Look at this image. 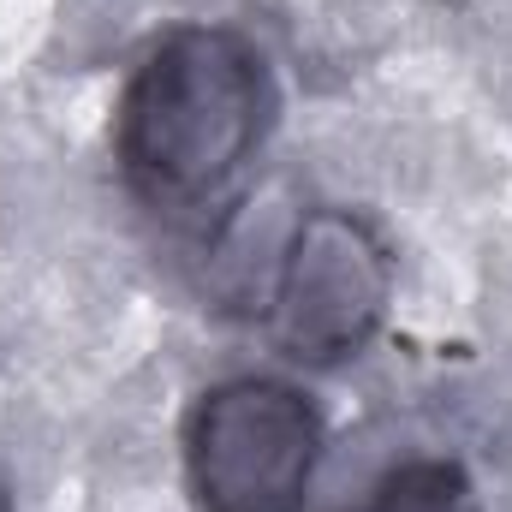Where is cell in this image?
I'll use <instances>...</instances> for the list:
<instances>
[{
  "instance_id": "cell-1",
  "label": "cell",
  "mask_w": 512,
  "mask_h": 512,
  "mask_svg": "<svg viewBox=\"0 0 512 512\" xmlns=\"http://www.w3.org/2000/svg\"><path fill=\"white\" fill-rule=\"evenodd\" d=\"M274 126L280 84L251 36L233 24H173L120 90L114 161L149 215L203 233L233 215Z\"/></svg>"
},
{
  "instance_id": "cell-2",
  "label": "cell",
  "mask_w": 512,
  "mask_h": 512,
  "mask_svg": "<svg viewBox=\"0 0 512 512\" xmlns=\"http://www.w3.org/2000/svg\"><path fill=\"white\" fill-rule=\"evenodd\" d=\"M328 423L304 387L227 376L185 411V477L203 512H304Z\"/></svg>"
},
{
  "instance_id": "cell-3",
  "label": "cell",
  "mask_w": 512,
  "mask_h": 512,
  "mask_svg": "<svg viewBox=\"0 0 512 512\" xmlns=\"http://www.w3.org/2000/svg\"><path fill=\"white\" fill-rule=\"evenodd\" d=\"M387 298H393V256L382 233L352 209H310L274 262L262 328L280 358L334 370L376 340Z\"/></svg>"
},
{
  "instance_id": "cell-4",
  "label": "cell",
  "mask_w": 512,
  "mask_h": 512,
  "mask_svg": "<svg viewBox=\"0 0 512 512\" xmlns=\"http://www.w3.org/2000/svg\"><path fill=\"white\" fill-rule=\"evenodd\" d=\"M340 512H477V483L459 459H405Z\"/></svg>"
},
{
  "instance_id": "cell-5",
  "label": "cell",
  "mask_w": 512,
  "mask_h": 512,
  "mask_svg": "<svg viewBox=\"0 0 512 512\" xmlns=\"http://www.w3.org/2000/svg\"><path fill=\"white\" fill-rule=\"evenodd\" d=\"M0 512H12V495H6V483H0Z\"/></svg>"
}]
</instances>
